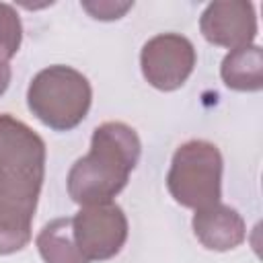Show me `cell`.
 Here are the masks:
<instances>
[{
  "mask_svg": "<svg viewBox=\"0 0 263 263\" xmlns=\"http://www.w3.org/2000/svg\"><path fill=\"white\" fill-rule=\"evenodd\" d=\"M199 31L212 45L236 49L251 45L257 37L255 6L245 0H218L205 6L199 18Z\"/></svg>",
  "mask_w": 263,
  "mask_h": 263,
  "instance_id": "52a82bcc",
  "label": "cell"
},
{
  "mask_svg": "<svg viewBox=\"0 0 263 263\" xmlns=\"http://www.w3.org/2000/svg\"><path fill=\"white\" fill-rule=\"evenodd\" d=\"M23 41V23L18 12L6 4L0 2V60L8 62L16 55Z\"/></svg>",
  "mask_w": 263,
  "mask_h": 263,
  "instance_id": "8fae6325",
  "label": "cell"
},
{
  "mask_svg": "<svg viewBox=\"0 0 263 263\" xmlns=\"http://www.w3.org/2000/svg\"><path fill=\"white\" fill-rule=\"evenodd\" d=\"M92 103L88 78L70 66H49L33 76L27 88L29 111L55 132L74 129Z\"/></svg>",
  "mask_w": 263,
  "mask_h": 263,
  "instance_id": "3957f363",
  "label": "cell"
},
{
  "mask_svg": "<svg viewBox=\"0 0 263 263\" xmlns=\"http://www.w3.org/2000/svg\"><path fill=\"white\" fill-rule=\"evenodd\" d=\"M140 154L142 142L134 127L121 121L101 123L92 132L90 150L68 173V195L80 205L113 201L127 185Z\"/></svg>",
  "mask_w": 263,
  "mask_h": 263,
  "instance_id": "7a4b0ae2",
  "label": "cell"
},
{
  "mask_svg": "<svg viewBox=\"0 0 263 263\" xmlns=\"http://www.w3.org/2000/svg\"><path fill=\"white\" fill-rule=\"evenodd\" d=\"M197 62L193 43L179 33L150 37L140 51V68L146 82L158 90H177L191 76Z\"/></svg>",
  "mask_w": 263,
  "mask_h": 263,
  "instance_id": "8992f818",
  "label": "cell"
},
{
  "mask_svg": "<svg viewBox=\"0 0 263 263\" xmlns=\"http://www.w3.org/2000/svg\"><path fill=\"white\" fill-rule=\"evenodd\" d=\"M191 226L197 240L205 249L220 253L236 249L238 245H242L247 236V224L242 216L222 201L208 205L203 210H195Z\"/></svg>",
  "mask_w": 263,
  "mask_h": 263,
  "instance_id": "ba28073f",
  "label": "cell"
},
{
  "mask_svg": "<svg viewBox=\"0 0 263 263\" xmlns=\"http://www.w3.org/2000/svg\"><path fill=\"white\" fill-rule=\"evenodd\" d=\"M220 76L224 84L232 90L255 92L263 88V51L259 45L251 43L245 47L230 49L220 66Z\"/></svg>",
  "mask_w": 263,
  "mask_h": 263,
  "instance_id": "9c48e42d",
  "label": "cell"
},
{
  "mask_svg": "<svg viewBox=\"0 0 263 263\" xmlns=\"http://www.w3.org/2000/svg\"><path fill=\"white\" fill-rule=\"evenodd\" d=\"M127 218L115 201L82 205L72 216V236L86 263L115 257L127 240Z\"/></svg>",
  "mask_w": 263,
  "mask_h": 263,
  "instance_id": "5b68a950",
  "label": "cell"
},
{
  "mask_svg": "<svg viewBox=\"0 0 263 263\" xmlns=\"http://www.w3.org/2000/svg\"><path fill=\"white\" fill-rule=\"evenodd\" d=\"M35 245L45 263H86L72 236V218H55L47 222L39 230Z\"/></svg>",
  "mask_w": 263,
  "mask_h": 263,
  "instance_id": "30bf717a",
  "label": "cell"
},
{
  "mask_svg": "<svg viewBox=\"0 0 263 263\" xmlns=\"http://www.w3.org/2000/svg\"><path fill=\"white\" fill-rule=\"evenodd\" d=\"M134 4L132 2H105V0H99V2H82V8L86 12H90L92 18H99V21H115V18H121Z\"/></svg>",
  "mask_w": 263,
  "mask_h": 263,
  "instance_id": "7c38bea8",
  "label": "cell"
},
{
  "mask_svg": "<svg viewBox=\"0 0 263 263\" xmlns=\"http://www.w3.org/2000/svg\"><path fill=\"white\" fill-rule=\"evenodd\" d=\"M45 179V142L25 121L0 113V255L23 251Z\"/></svg>",
  "mask_w": 263,
  "mask_h": 263,
  "instance_id": "6da1fadb",
  "label": "cell"
},
{
  "mask_svg": "<svg viewBox=\"0 0 263 263\" xmlns=\"http://www.w3.org/2000/svg\"><path fill=\"white\" fill-rule=\"evenodd\" d=\"M222 171L224 160L216 144L189 140L173 154L166 175L168 193L183 208L203 210L214 205L222 197Z\"/></svg>",
  "mask_w": 263,
  "mask_h": 263,
  "instance_id": "277c9868",
  "label": "cell"
},
{
  "mask_svg": "<svg viewBox=\"0 0 263 263\" xmlns=\"http://www.w3.org/2000/svg\"><path fill=\"white\" fill-rule=\"evenodd\" d=\"M10 78H12V70H10L8 62L0 60V97L6 92V88L10 84Z\"/></svg>",
  "mask_w": 263,
  "mask_h": 263,
  "instance_id": "4fadbf2b",
  "label": "cell"
}]
</instances>
